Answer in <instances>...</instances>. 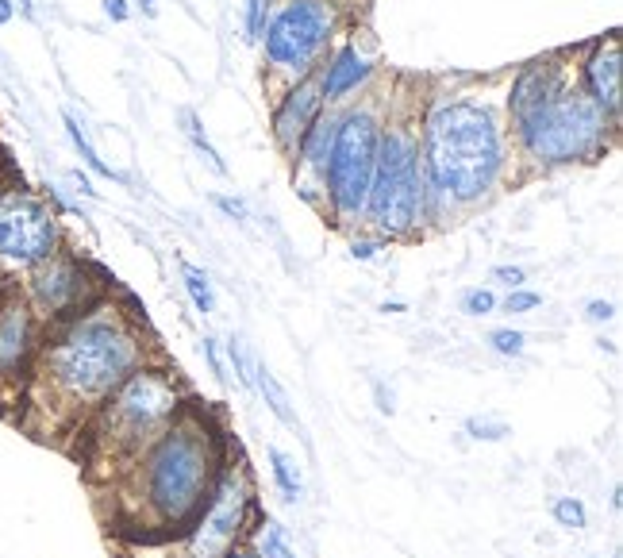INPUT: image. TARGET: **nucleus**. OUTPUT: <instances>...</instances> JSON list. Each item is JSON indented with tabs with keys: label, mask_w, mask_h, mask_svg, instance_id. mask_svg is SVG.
Returning <instances> with one entry per match:
<instances>
[{
	"label": "nucleus",
	"mask_w": 623,
	"mask_h": 558,
	"mask_svg": "<svg viewBox=\"0 0 623 558\" xmlns=\"http://www.w3.org/2000/svg\"><path fill=\"white\" fill-rule=\"evenodd\" d=\"M185 405L189 401L181 393L177 370L147 362L89 412L93 416V443L104 455L131 466L174 424Z\"/></svg>",
	"instance_id": "6"
},
{
	"label": "nucleus",
	"mask_w": 623,
	"mask_h": 558,
	"mask_svg": "<svg viewBox=\"0 0 623 558\" xmlns=\"http://www.w3.org/2000/svg\"><path fill=\"white\" fill-rule=\"evenodd\" d=\"M381 312H385V316H400V312H408V305H404V301H385Z\"/></svg>",
	"instance_id": "38"
},
{
	"label": "nucleus",
	"mask_w": 623,
	"mask_h": 558,
	"mask_svg": "<svg viewBox=\"0 0 623 558\" xmlns=\"http://www.w3.org/2000/svg\"><path fill=\"white\" fill-rule=\"evenodd\" d=\"M254 524H266L258 497H254V482L247 474V462L227 455L224 470L216 478V489L208 497V505L200 512L197 528L177 543L181 558H224L231 547L254 539Z\"/></svg>",
	"instance_id": "9"
},
{
	"label": "nucleus",
	"mask_w": 623,
	"mask_h": 558,
	"mask_svg": "<svg viewBox=\"0 0 623 558\" xmlns=\"http://www.w3.org/2000/svg\"><path fill=\"white\" fill-rule=\"evenodd\" d=\"M489 347L500 358H520L527 351V335L520 328H493L489 331Z\"/></svg>",
	"instance_id": "24"
},
{
	"label": "nucleus",
	"mask_w": 623,
	"mask_h": 558,
	"mask_svg": "<svg viewBox=\"0 0 623 558\" xmlns=\"http://www.w3.org/2000/svg\"><path fill=\"white\" fill-rule=\"evenodd\" d=\"M489 278L497 281V285H504V289H524L527 274L520 270V266H493V274Z\"/></svg>",
	"instance_id": "31"
},
{
	"label": "nucleus",
	"mask_w": 623,
	"mask_h": 558,
	"mask_svg": "<svg viewBox=\"0 0 623 558\" xmlns=\"http://www.w3.org/2000/svg\"><path fill=\"white\" fill-rule=\"evenodd\" d=\"M212 204L224 212V216H231V220H239V224H247V201H239V197H227V193H212Z\"/></svg>",
	"instance_id": "29"
},
{
	"label": "nucleus",
	"mask_w": 623,
	"mask_h": 558,
	"mask_svg": "<svg viewBox=\"0 0 623 558\" xmlns=\"http://www.w3.org/2000/svg\"><path fill=\"white\" fill-rule=\"evenodd\" d=\"M424 224H447L450 212L477 208L508 174L504 112L470 93H431L420 116Z\"/></svg>",
	"instance_id": "1"
},
{
	"label": "nucleus",
	"mask_w": 623,
	"mask_h": 558,
	"mask_svg": "<svg viewBox=\"0 0 623 558\" xmlns=\"http://www.w3.org/2000/svg\"><path fill=\"white\" fill-rule=\"evenodd\" d=\"M204 358H208V370L216 374V381H224L227 378L224 358H220V347H216V339H212V335H204Z\"/></svg>",
	"instance_id": "33"
},
{
	"label": "nucleus",
	"mask_w": 623,
	"mask_h": 558,
	"mask_svg": "<svg viewBox=\"0 0 623 558\" xmlns=\"http://www.w3.org/2000/svg\"><path fill=\"white\" fill-rule=\"evenodd\" d=\"M131 4H139L143 16H158V0H131Z\"/></svg>",
	"instance_id": "39"
},
{
	"label": "nucleus",
	"mask_w": 623,
	"mask_h": 558,
	"mask_svg": "<svg viewBox=\"0 0 623 558\" xmlns=\"http://www.w3.org/2000/svg\"><path fill=\"white\" fill-rule=\"evenodd\" d=\"M62 124H66V135H70V143H74V151L81 154V162L93 170V174H100V178H108V181H124L104 158L97 154V147H93V139H89V131L81 127V120H77L74 112H62Z\"/></svg>",
	"instance_id": "17"
},
{
	"label": "nucleus",
	"mask_w": 623,
	"mask_h": 558,
	"mask_svg": "<svg viewBox=\"0 0 623 558\" xmlns=\"http://www.w3.org/2000/svg\"><path fill=\"white\" fill-rule=\"evenodd\" d=\"M147 362L150 343L143 320L120 312L112 301H100L74 320L43 328V347L31 374L47 389V401L70 416H85Z\"/></svg>",
	"instance_id": "3"
},
{
	"label": "nucleus",
	"mask_w": 623,
	"mask_h": 558,
	"mask_svg": "<svg viewBox=\"0 0 623 558\" xmlns=\"http://www.w3.org/2000/svg\"><path fill=\"white\" fill-rule=\"evenodd\" d=\"M324 93H320V77H304L297 85H289V89H281L277 93V104H274V120H270V135H274L277 151L285 154L289 162H293V154H297L300 139H304V131L316 124V116L324 112Z\"/></svg>",
	"instance_id": "14"
},
{
	"label": "nucleus",
	"mask_w": 623,
	"mask_h": 558,
	"mask_svg": "<svg viewBox=\"0 0 623 558\" xmlns=\"http://www.w3.org/2000/svg\"><path fill=\"white\" fill-rule=\"evenodd\" d=\"M266 458H270V474H274V485L281 489V497H285V501H300V497H304V478H300L297 458L285 455L281 447H270Z\"/></svg>",
	"instance_id": "19"
},
{
	"label": "nucleus",
	"mask_w": 623,
	"mask_h": 558,
	"mask_svg": "<svg viewBox=\"0 0 623 558\" xmlns=\"http://www.w3.org/2000/svg\"><path fill=\"white\" fill-rule=\"evenodd\" d=\"M254 547H258L262 558H297L293 543H289V532H285L277 520H266V524H262V535H258Z\"/></svg>",
	"instance_id": "21"
},
{
	"label": "nucleus",
	"mask_w": 623,
	"mask_h": 558,
	"mask_svg": "<svg viewBox=\"0 0 623 558\" xmlns=\"http://www.w3.org/2000/svg\"><path fill=\"white\" fill-rule=\"evenodd\" d=\"M16 16V0H0V27Z\"/></svg>",
	"instance_id": "37"
},
{
	"label": "nucleus",
	"mask_w": 623,
	"mask_h": 558,
	"mask_svg": "<svg viewBox=\"0 0 623 558\" xmlns=\"http://www.w3.org/2000/svg\"><path fill=\"white\" fill-rule=\"evenodd\" d=\"M224 558H262V555H258V547H254V543H250V539H247V543H239V547H231V551H227Z\"/></svg>",
	"instance_id": "36"
},
{
	"label": "nucleus",
	"mask_w": 623,
	"mask_h": 558,
	"mask_svg": "<svg viewBox=\"0 0 623 558\" xmlns=\"http://www.w3.org/2000/svg\"><path fill=\"white\" fill-rule=\"evenodd\" d=\"M550 512H554L558 528H570V532H581L589 524V508H585L581 497H554Z\"/></svg>",
	"instance_id": "22"
},
{
	"label": "nucleus",
	"mask_w": 623,
	"mask_h": 558,
	"mask_svg": "<svg viewBox=\"0 0 623 558\" xmlns=\"http://www.w3.org/2000/svg\"><path fill=\"white\" fill-rule=\"evenodd\" d=\"M27 297V305L39 312L43 328L47 324H62V320H74L81 312L97 308L104 297V281H97V270L77 258L74 251L50 254L47 262H39L35 270H27V281L20 289Z\"/></svg>",
	"instance_id": "11"
},
{
	"label": "nucleus",
	"mask_w": 623,
	"mask_h": 558,
	"mask_svg": "<svg viewBox=\"0 0 623 558\" xmlns=\"http://www.w3.org/2000/svg\"><path fill=\"white\" fill-rule=\"evenodd\" d=\"M543 305V297L535 293V289H508V297H504V312H512V316H524V312H535V308Z\"/></svg>",
	"instance_id": "27"
},
{
	"label": "nucleus",
	"mask_w": 623,
	"mask_h": 558,
	"mask_svg": "<svg viewBox=\"0 0 623 558\" xmlns=\"http://www.w3.org/2000/svg\"><path fill=\"white\" fill-rule=\"evenodd\" d=\"M66 247L47 197L20 181H0V274H27Z\"/></svg>",
	"instance_id": "10"
},
{
	"label": "nucleus",
	"mask_w": 623,
	"mask_h": 558,
	"mask_svg": "<svg viewBox=\"0 0 623 558\" xmlns=\"http://www.w3.org/2000/svg\"><path fill=\"white\" fill-rule=\"evenodd\" d=\"M181 285H185V293H189V301L197 308L200 316H212L216 312V289H212V278L193 266V262H181Z\"/></svg>",
	"instance_id": "20"
},
{
	"label": "nucleus",
	"mask_w": 623,
	"mask_h": 558,
	"mask_svg": "<svg viewBox=\"0 0 623 558\" xmlns=\"http://www.w3.org/2000/svg\"><path fill=\"white\" fill-rule=\"evenodd\" d=\"M616 135H620V124H612L597 104L585 97L574 66V74L550 93L543 108L520 131H512V147L535 174H547V170H562V166L597 162L612 151Z\"/></svg>",
	"instance_id": "5"
},
{
	"label": "nucleus",
	"mask_w": 623,
	"mask_h": 558,
	"mask_svg": "<svg viewBox=\"0 0 623 558\" xmlns=\"http://www.w3.org/2000/svg\"><path fill=\"white\" fill-rule=\"evenodd\" d=\"M466 435H474L481 443H504V439L512 435V428H508L500 416H470V420H466Z\"/></svg>",
	"instance_id": "23"
},
{
	"label": "nucleus",
	"mask_w": 623,
	"mask_h": 558,
	"mask_svg": "<svg viewBox=\"0 0 623 558\" xmlns=\"http://www.w3.org/2000/svg\"><path fill=\"white\" fill-rule=\"evenodd\" d=\"M347 31V12L339 0H281L262 24V62L266 85L281 93L312 77L335 51V39Z\"/></svg>",
	"instance_id": "8"
},
{
	"label": "nucleus",
	"mask_w": 623,
	"mask_h": 558,
	"mask_svg": "<svg viewBox=\"0 0 623 558\" xmlns=\"http://www.w3.org/2000/svg\"><path fill=\"white\" fill-rule=\"evenodd\" d=\"M420 93H408V81L389 89L385 127L377 143L374 181L366 197V220L370 228L389 239H412L424 231V162H420V116H424Z\"/></svg>",
	"instance_id": "4"
},
{
	"label": "nucleus",
	"mask_w": 623,
	"mask_h": 558,
	"mask_svg": "<svg viewBox=\"0 0 623 558\" xmlns=\"http://www.w3.org/2000/svg\"><path fill=\"white\" fill-rule=\"evenodd\" d=\"M497 308H500V301L493 289H481V285H477V289H466V293H462V312H466V316H493Z\"/></svg>",
	"instance_id": "26"
},
{
	"label": "nucleus",
	"mask_w": 623,
	"mask_h": 558,
	"mask_svg": "<svg viewBox=\"0 0 623 558\" xmlns=\"http://www.w3.org/2000/svg\"><path fill=\"white\" fill-rule=\"evenodd\" d=\"M377 74V62L366 58L358 51L354 39H343L335 51L324 58V66L316 70L320 77V93H324V104H347L354 101L358 89H366Z\"/></svg>",
	"instance_id": "15"
},
{
	"label": "nucleus",
	"mask_w": 623,
	"mask_h": 558,
	"mask_svg": "<svg viewBox=\"0 0 623 558\" xmlns=\"http://www.w3.org/2000/svg\"><path fill=\"white\" fill-rule=\"evenodd\" d=\"M385 247H389V243H385L381 235H374V239H354V243H350V258H354V262H374L377 251H385Z\"/></svg>",
	"instance_id": "28"
},
{
	"label": "nucleus",
	"mask_w": 623,
	"mask_h": 558,
	"mask_svg": "<svg viewBox=\"0 0 623 558\" xmlns=\"http://www.w3.org/2000/svg\"><path fill=\"white\" fill-rule=\"evenodd\" d=\"M374 397H377V412H381V416H393V412H397V405H393V401H397L393 389H385L381 381L374 385Z\"/></svg>",
	"instance_id": "35"
},
{
	"label": "nucleus",
	"mask_w": 623,
	"mask_h": 558,
	"mask_svg": "<svg viewBox=\"0 0 623 558\" xmlns=\"http://www.w3.org/2000/svg\"><path fill=\"white\" fill-rule=\"evenodd\" d=\"M39 347H43V320L27 305L20 285H12L0 301V385L31 378Z\"/></svg>",
	"instance_id": "12"
},
{
	"label": "nucleus",
	"mask_w": 623,
	"mask_h": 558,
	"mask_svg": "<svg viewBox=\"0 0 623 558\" xmlns=\"http://www.w3.org/2000/svg\"><path fill=\"white\" fill-rule=\"evenodd\" d=\"M227 362H231L235 378L243 381L247 389H254V358L247 355V343L239 335H231V343H227Z\"/></svg>",
	"instance_id": "25"
},
{
	"label": "nucleus",
	"mask_w": 623,
	"mask_h": 558,
	"mask_svg": "<svg viewBox=\"0 0 623 558\" xmlns=\"http://www.w3.org/2000/svg\"><path fill=\"white\" fill-rule=\"evenodd\" d=\"M12 289V281H4V274H0V301H4V293Z\"/></svg>",
	"instance_id": "40"
},
{
	"label": "nucleus",
	"mask_w": 623,
	"mask_h": 558,
	"mask_svg": "<svg viewBox=\"0 0 623 558\" xmlns=\"http://www.w3.org/2000/svg\"><path fill=\"white\" fill-rule=\"evenodd\" d=\"M100 4H104V16L112 24H127L131 20V0H100Z\"/></svg>",
	"instance_id": "34"
},
{
	"label": "nucleus",
	"mask_w": 623,
	"mask_h": 558,
	"mask_svg": "<svg viewBox=\"0 0 623 558\" xmlns=\"http://www.w3.org/2000/svg\"><path fill=\"white\" fill-rule=\"evenodd\" d=\"M224 432L208 412L185 405L181 416L131 462L139 543H181L197 528L227 462Z\"/></svg>",
	"instance_id": "2"
},
{
	"label": "nucleus",
	"mask_w": 623,
	"mask_h": 558,
	"mask_svg": "<svg viewBox=\"0 0 623 558\" xmlns=\"http://www.w3.org/2000/svg\"><path fill=\"white\" fill-rule=\"evenodd\" d=\"M254 389L262 393L266 408L274 412L285 428H297V412H293V401H289L285 385H281V381L270 374V366H266V362H254Z\"/></svg>",
	"instance_id": "16"
},
{
	"label": "nucleus",
	"mask_w": 623,
	"mask_h": 558,
	"mask_svg": "<svg viewBox=\"0 0 623 558\" xmlns=\"http://www.w3.org/2000/svg\"><path fill=\"white\" fill-rule=\"evenodd\" d=\"M577 81L585 89V97L597 104L600 112L620 124L623 116V43L620 31H608L593 39L581 58H577Z\"/></svg>",
	"instance_id": "13"
},
{
	"label": "nucleus",
	"mask_w": 623,
	"mask_h": 558,
	"mask_svg": "<svg viewBox=\"0 0 623 558\" xmlns=\"http://www.w3.org/2000/svg\"><path fill=\"white\" fill-rule=\"evenodd\" d=\"M585 320L589 324H608V320H616V305L612 301H589L585 305Z\"/></svg>",
	"instance_id": "32"
},
{
	"label": "nucleus",
	"mask_w": 623,
	"mask_h": 558,
	"mask_svg": "<svg viewBox=\"0 0 623 558\" xmlns=\"http://www.w3.org/2000/svg\"><path fill=\"white\" fill-rule=\"evenodd\" d=\"M385 108H389V89L381 97H358L339 108L335 139H331L324 178H320L324 212L339 228H358L366 220V197H370V181H374Z\"/></svg>",
	"instance_id": "7"
},
{
	"label": "nucleus",
	"mask_w": 623,
	"mask_h": 558,
	"mask_svg": "<svg viewBox=\"0 0 623 558\" xmlns=\"http://www.w3.org/2000/svg\"><path fill=\"white\" fill-rule=\"evenodd\" d=\"M177 120H181V131H185V139L193 143V151L220 174V178H227V162H224V154L212 147V139H208V131H204V124H200V116L193 112V108H181L177 112Z\"/></svg>",
	"instance_id": "18"
},
{
	"label": "nucleus",
	"mask_w": 623,
	"mask_h": 558,
	"mask_svg": "<svg viewBox=\"0 0 623 558\" xmlns=\"http://www.w3.org/2000/svg\"><path fill=\"white\" fill-rule=\"evenodd\" d=\"M266 24V0H247V39L254 43Z\"/></svg>",
	"instance_id": "30"
}]
</instances>
